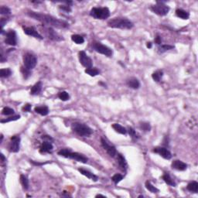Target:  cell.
<instances>
[{"label": "cell", "mask_w": 198, "mask_h": 198, "mask_svg": "<svg viewBox=\"0 0 198 198\" xmlns=\"http://www.w3.org/2000/svg\"><path fill=\"white\" fill-rule=\"evenodd\" d=\"M23 59L24 67L30 71L35 68V67L37 64V58L34 54L30 53V52L25 53Z\"/></svg>", "instance_id": "ba28073f"}, {"label": "cell", "mask_w": 198, "mask_h": 198, "mask_svg": "<svg viewBox=\"0 0 198 198\" xmlns=\"http://www.w3.org/2000/svg\"><path fill=\"white\" fill-rule=\"evenodd\" d=\"M14 112H15V111H14L13 109L11 108H9V107H5L4 108L2 109V114L4 115H13Z\"/></svg>", "instance_id": "f35d334b"}, {"label": "cell", "mask_w": 198, "mask_h": 198, "mask_svg": "<svg viewBox=\"0 0 198 198\" xmlns=\"http://www.w3.org/2000/svg\"><path fill=\"white\" fill-rule=\"evenodd\" d=\"M58 154L60 157H65V158H69L71 159L77 161V162H82V163H87L88 161V158L83 154L78 153H73L70 148H63L60 149L58 153Z\"/></svg>", "instance_id": "3957f363"}, {"label": "cell", "mask_w": 198, "mask_h": 198, "mask_svg": "<svg viewBox=\"0 0 198 198\" xmlns=\"http://www.w3.org/2000/svg\"><path fill=\"white\" fill-rule=\"evenodd\" d=\"M101 143L102 147L104 148V149L107 152V153L110 156V157H116V155H117L118 153L117 150H116V148H115V147L114 146H111V145L109 144L104 138H101Z\"/></svg>", "instance_id": "8fae6325"}, {"label": "cell", "mask_w": 198, "mask_h": 198, "mask_svg": "<svg viewBox=\"0 0 198 198\" xmlns=\"http://www.w3.org/2000/svg\"><path fill=\"white\" fill-rule=\"evenodd\" d=\"M153 151L155 153H157V154L159 155L160 157H162V158H164L165 159H170L172 158V154H171L170 151L167 149L166 147H155Z\"/></svg>", "instance_id": "7c38bea8"}, {"label": "cell", "mask_w": 198, "mask_h": 198, "mask_svg": "<svg viewBox=\"0 0 198 198\" xmlns=\"http://www.w3.org/2000/svg\"><path fill=\"white\" fill-rule=\"evenodd\" d=\"M154 41L157 45H161V44H162V38H161V36H159V35H157V36L155 37Z\"/></svg>", "instance_id": "ee69618b"}, {"label": "cell", "mask_w": 198, "mask_h": 198, "mask_svg": "<svg viewBox=\"0 0 198 198\" xmlns=\"http://www.w3.org/2000/svg\"><path fill=\"white\" fill-rule=\"evenodd\" d=\"M20 119V115H14V116H11L9 118H7L6 119H2L1 120V122L2 123H6V122H9L11 121H16V120H18V119Z\"/></svg>", "instance_id": "ab89813d"}, {"label": "cell", "mask_w": 198, "mask_h": 198, "mask_svg": "<svg viewBox=\"0 0 198 198\" xmlns=\"http://www.w3.org/2000/svg\"><path fill=\"white\" fill-rule=\"evenodd\" d=\"M2 140H3V135H1V141H0V143H2Z\"/></svg>", "instance_id": "816d5d0a"}, {"label": "cell", "mask_w": 198, "mask_h": 198, "mask_svg": "<svg viewBox=\"0 0 198 198\" xmlns=\"http://www.w3.org/2000/svg\"><path fill=\"white\" fill-rule=\"evenodd\" d=\"M116 157H117V162L118 165L119 166V167L121 168L122 170L123 171H126L127 168H128V165H127V162L125 160V157H123L121 153H117L116 155Z\"/></svg>", "instance_id": "d6986e66"}, {"label": "cell", "mask_w": 198, "mask_h": 198, "mask_svg": "<svg viewBox=\"0 0 198 198\" xmlns=\"http://www.w3.org/2000/svg\"><path fill=\"white\" fill-rule=\"evenodd\" d=\"M90 16L96 20H106L110 16V10L108 7H94L90 11Z\"/></svg>", "instance_id": "5b68a950"}, {"label": "cell", "mask_w": 198, "mask_h": 198, "mask_svg": "<svg viewBox=\"0 0 198 198\" xmlns=\"http://www.w3.org/2000/svg\"><path fill=\"white\" fill-rule=\"evenodd\" d=\"M176 15L177 17L182 19V20H188L190 17V13L182 9H177L176 10Z\"/></svg>", "instance_id": "603a6c76"}, {"label": "cell", "mask_w": 198, "mask_h": 198, "mask_svg": "<svg viewBox=\"0 0 198 198\" xmlns=\"http://www.w3.org/2000/svg\"><path fill=\"white\" fill-rule=\"evenodd\" d=\"M54 149V146L50 142L48 141H44L42 143L40 147V153H51Z\"/></svg>", "instance_id": "e0dca14e"}, {"label": "cell", "mask_w": 198, "mask_h": 198, "mask_svg": "<svg viewBox=\"0 0 198 198\" xmlns=\"http://www.w3.org/2000/svg\"><path fill=\"white\" fill-rule=\"evenodd\" d=\"M139 128L141 130H143V132H149L151 130V125L148 122H141L139 123Z\"/></svg>", "instance_id": "836d02e7"}, {"label": "cell", "mask_w": 198, "mask_h": 198, "mask_svg": "<svg viewBox=\"0 0 198 198\" xmlns=\"http://www.w3.org/2000/svg\"><path fill=\"white\" fill-rule=\"evenodd\" d=\"M98 84H100V85H102L104 87H106V84H104V83H102V82H99Z\"/></svg>", "instance_id": "f907efd6"}, {"label": "cell", "mask_w": 198, "mask_h": 198, "mask_svg": "<svg viewBox=\"0 0 198 198\" xmlns=\"http://www.w3.org/2000/svg\"><path fill=\"white\" fill-rule=\"evenodd\" d=\"M149 9L153 12L157 14L158 16H166L170 12V7L167 5H166L163 2H159L157 1L156 5L151 6Z\"/></svg>", "instance_id": "52a82bcc"}, {"label": "cell", "mask_w": 198, "mask_h": 198, "mask_svg": "<svg viewBox=\"0 0 198 198\" xmlns=\"http://www.w3.org/2000/svg\"><path fill=\"white\" fill-rule=\"evenodd\" d=\"M59 9L63 12H67V13H69V12H71V7L68 5H65V6H59Z\"/></svg>", "instance_id": "b9f144b4"}, {"label": "cell", "mask_w": 198, "mask_h": 198, "mask_svg": "<svg viewBox=\"0 0 198 198\" xmlns=\"http://www.w3.org/2000/svg\"><path fill=\"white\" fill-rule=\"evenodd\" d=\"M126 84L127 86L130 88H132V89H139L140 87V82L136 77H130L129 79H127L126 81Z\"/></svg>", "instance_id": "ac0fdd59"}, {"label": "cell", "mask_w": 198, "mask_h": 198, "mask_svg": "<svg viewBox=\"0 0 198 198\" xmlns=\"http://www.w3.org/2000/svg\"><path fill=\"white\" fill-rule=\"evenodd\" d=\"M171 167L174 170L179 171H184L187 169V164H186L185 162H183L181 160H178V159H176V160H173L171 164Z\"/></svg>", "instance_id": "2e32d148"}, {"label": "cell", "mask_w": 198, "mask_h": 198, "mask_svg": "<svg viewBox=\"0 0 198 198\" xmlns=\"http://www.w3.org/2000/svg\"><path fill=\"white\" fill-rule=\"evenodd\" d=\"M23 31L24 33L28 35V36H33V37L36 38V39H39V40H43V39H44V37L38 33L37 30H36L33 26H29V27L23 28Z\"/></svg>", "instance_id": "9a60e30c"}, {"label": "cell", "mask_w": 198, "mask_h": 198, "mask_svg": "<svg viewBox=\"0 0 198 198\" xmlns=\"http://www.w3.org/2000/svg\"><path fill=\"white\" fill-rule=\"evenodd\" d=\"M186 189L191 193L197 194L198 192V183L197 181H192L186 186Z\"/></svg>", "instance_id": "484cf974"}, {"label": "cell", "mask_w": 198, "mask_h": 198, "mask_svg": "<svg viewBox=\"0 0 198 198\" xmlns=\"http://www.w3.org/2000/svg\"><path fill=\"white\" fill-rule=\"evenodd\" d=\"M95 197H105V195H101V194H97V195L95 196Z\"/></svg>", "instance_id": "681fc988"}, {"label": "cell", "mask_w": 198, "mask_h": 198, "mask_svg": "<svg viewBox=\"0 0 198 198\" xmlns=\"http://www.w3.org/2000/svg\"><path fill=\"white\" fill-rule=\"evenodd\" d=\"M26 14L31 18L38 20L44 24L48 25V26L58 28V29H67L69 27V23L68 22H66L64 20H59V19L50 16V15H48V14L40 13V12H33V11H30V10H28Z\"/></svg>", "instance_id": "6da1fadb"}, {"label": "cell", "mask_w": 198, "mask_h": 198, "mask_svg": "<svg viewBox=\"0 0 198 198\" xmlns=\"http://www.w3.org/2000/svg\"><path fill=\"white\" fill-rule=\"evenodd\" d=\"M91 47L92 49L96 51L98 54H103V55L106 56L108 58H111L113 55V51L111 48H109L107 46L104 45L100 42H93L91 44Z\"/></svg>", "instance_id": "8992f818"}, {"label": "cell", "mask_w": 198, "mask_h": 198, "mask_svg": "<svg viewBox=\"0 0 198 198\" xmlns=\"http://www.w3.org/2000/svg\"><path fill=\"white\" fill-rule=\"evenodd\" d=\"M20 183L22 184L24 190H27L29 189V180H28L27 176L23 174L20 175Z\"/></svg>", "instance_id": "4dcf8cb0"}, {"label": "cell", "mask_w": 198, "mask_h": 198, "mask_svg": "<svg viewBox=\"0 0 198 198\" xmlns=\"http://www.w3.org/2000/svg\"><path fill=\"white\" fill-rule=\"evenodd\" d=\"M42 91V82L39 81L36 83L30 90V95H37L41 92Z\"/></svg>", "instance_id": "44dd1931"}, {"label": "cell", "mask_w": 198, "mask_h": 198, "mask_svg": "<svg viewBox=\"0 0 198 198\" xmlns=\"http://www.w3.org/2000/svg\"><path fill=\"white\" fill-rule=\"evenodd\" d=\"M162 77H163V71L162 70H158L157 71L153 72L152 74V77L156 82H159Z\"/></svg>", "instance_id": "83f0119b"}, {"label": "cell", "mask_w": 198, "mask_h": 198, "mask_svg": "<svg viewBox=\"0 0 198 198\" xmlns=\"http://www.w3.org/2000/svg\"><path fill=\"white\" fill-rule=\"evenodd\" d=\"M21 72L23 74V76L24 79H27L28 77L31 75V71L27 68H26L25 67H21V69H20Z\"/></svg>", "instance_id": "74e56055"}, {"label": "cell", "mask_w": 198, "mask_h": 198, "mask_svg": "<svg viewBox=\"0 0 198 198\" xmlns=\"http://www.w3.org/2000/svg\"><path fill=\"white\" fill-rule=\"evenodd\" d=\"M162 180H164V182L166 183L167 184H168L169 186H176V183H175L174 181H173V180L171 178L170 175L169 174V173H165L164 174L162 175Z\"/></svg>", "instance_id": "d4e9b609"}, {"label": "cell", "mask_w": 198, "mask_h": 198, "mask_svg": "<svg viewBox=\"0 0 198 198\" xmlns=\"http://www.w3.org/2000/svg\"><path fill=\"white\" fill-rule=\"evenodd\" d=\"M5 43L10 46H16L17 44V36L15 30H11L6 34Z\"/></svg>", "instance_id": "4fadbf2b"}, {"label": "cell", "mask_w": 198, "mask_h": 198, "mask_svg": "<svg viewBox=\"0 0 198 198\" xmlns=\"http://www.w3.org/2000/svg\"><path fill=\"white\" fill-rule=\"evenodd\" d=\"M139 197H143V195H139Z\"/></svg>", "instance_id": "f5cc1de1"}, {"label": "cell", "mask_w": 198, "mask_h": 198, "mask_svg": "<svg viewBox=\"0 0 198 198\" xmlns=\"http://www.w3.org/2000/svg\"><path fill=\"white\" fill-rule=\"evenodd\" d=\"M46 30H47V35L48 38L50 39V40H54V41H61V40H63V36H60L57 32L54 31L53 28L48 27L47 28Z\"/></svg>", "instance_id": "5bb4252c"}, {"label": "cell", "mask_w": 198, "mask_h": 198, "mask_svg": "<svg viewBox=\"0 0 198 198\" xmlns=\"http://www.w3.org/2000/svg\"><path fill=\"white\" fill-rule=\"evenodd\" d=\"M127 132H129V135H130V136L132 137L133 139H138L139 138V135H138V134L136 133V132H135V129H133V128H132V127H129Z\"/></svg>", "instance_id": "8d00e7d4"}, {"label": "cell", "mask_w": 198, "mask_h": 198, "mask_svg": "<svg viewBox=\"0 0 198 198\" xmlns=\"http://www.w3.org/2000/svg\"><path fill=\"white\" fill-rule=\"evenodd\" d=\"M87 74L90 75L91 77H95V76L98 75L100 74V71H99L98 68H86V70L84 71Z\"/></svg>", "instance_id": "f546056e"}, {"label": "cell", "mask_w": 198, "mask_h": 198, "mask_svg": "<svg viewBox=\"0 0 198 198\" xmlns=\"http://www.w3.org/2000/svg\"><path fill=\"white\" fill-rule=\"evenodd\" d=\"M42 139H44L45 141H48V142H53L54 141V139L52 138V137H50V135H43L42 136Z\"/></svg>", "instance_id": "f6af8a7d"}, {"label": "cell", "mask_w": 198, "mask_h": 198, "mask_svg": "<svg viewBox=\"0 0 198 198\" xmlns=\"http://www.w3.org/2000/svg\"><path fill=\"white\" fill-rule=\"evenodd\" d=\"M174 49V46L169 45V44H161L159 46L158 53L159 54H163L165 52Z\"/></svg>", "instance_id": "4316f807"}, {"label": "cell", "mask_w": 198, "mask_h": 198, "mask_svg": "<svg viewBox=\"0 0 198 198\" xmlns=\"http://www.w3.org/2000/svg\"><path fill=\"white\" fill-rule=\"evenodd\" d=\"M146 47H147V48L150 49V48H152V47H153V44H152L151 42H148V43L146 44Z\"/></svg>", "instance_id": "7dc6e473"}, {"label": "cell", "mask_w": 198, "mask_h": 198, "mask_svg": "<svg viewBox=\"0 0 198 198\" xmlns=\"http://www.w3.org/2000/svg\"><path fill=\"white\" fill-rule=\"evenodd\" d=\"M124 178V176H122V174H119V173H116L114 176L111 177V180L113 182L115 183V184H118L119 182H121L122 180Z\"/></svg>", "instance_id": "d590c367"}, {"label": "cell", "mask_w": 198, "mask_h": 198, "mask_svg": "<svg viewBox=\"0 0 198 198\" xmlns=\"http://www.w3.org/2000/svg\"><path fill=\"white\" fill-rule=\"evenodd\" d=\"M31 107L32 105L30 104H26L22 108V110L23 111H26V112H30L31 111Z\"/></svg>", "instance_id": "7bdbcfd3"}, {"label": "cell", "mask_w": 198, "mask_h": 198, "mask_svg": "<svg viewBox=\"0 0 198 198\" xmlns=\"http://www.w3.org/2000/svg\"><path fill=\"white\" fill-rule=\"evenodd\" d=\"M107 24L109 27L121 30H131L134 26L133 23L125 17H115L109 20Z\"/></svg>", "instance_id": "7a4b0ae2"}, {"label": "cell", "mask_w": 198, "mask_h": 198, "mask_svg": "<svg viewBox=\"0 0 198 198\" xmlns=\"http://www.w3.org/2000/svg\"><path fill=\"white\" fill-rule=\"evenodd\" d=\"M34 111L35 112L40 114L42 116H46L49 114V108H48L47 106H38L34 108Z\"/></svg>", "instance_id": "cb8c5ba5"}, {"label": "cell", "mask_w": 198, "mask_h": 198, "mask_svg": "<svg viewBox=\"0 0 198 198\" xmlns=\"http://www.w3.org/2000/svg\"><path fill=\"white\" fill-rule=\"evenodd\" d=\"M58 98H59L61 101H68L70 99V95L67 91H60L58 93Z\"/></svg>", "instance_id": "e575fe53"}, {"label": "cell", "mask_w": 198, "mask_h": 198, "mask_svg": "<svg viewBox=\"0 0 198 198\" xmlns=\"http://www.w3.org/2000/svg\"><path fill=\"white\" fill-rule=\"evenodd\" d=\"M0 157H1V161H2V162H4V161L6 160V158H5L4 155L2 154V153L0 154Z\"/></svg>", "instance_id": "c3c4849f"}, {"label": "cell", "mask_w": 198, "mask_h": 198, "mask_svg": "<svg viewBox=\"0 0 198 198\" xmlns=\"http://www.w3.org/2000/svg\"><path fill=\"white\" fill-rule=\"evenodd\" d=\"M7 22H8V20H6L5 18L1 19V21H0V25H1V29H2V28H3V26H4L5 24H6Z\"/></svg>", "instance_id": "bcb514c9"}, {"label": "cell", "mask_w": 198, "mask_h": 198, "mask_svg": "<svg viewBox=\"0 0 198 198\" xmlns=\"http://www.w3.org/2000/svg\"><path fill=\"white\" fill-rule=\"evenodd\" d=\"M145 186H146V188L149 192L153 193V194H157V193L159 192V190L157 189L156 186H153L149 181H148V180H147L146 182V183H145Z\"/></svg>", "instance_id": "1f68e13d"}, {"label": "cell", "mask_w": 198, "mask_h": 198, "mask_svg": "<svg viewBox=\"0 0 198 198\" xmlns=\"http://www.w3.org/2000/svg\"><path fill=\"white\" fill-rule=\"evenodd\" d=\"M20 148V135H13L11 137L9 143V151L11 153H18Z\"/></svg>", "instance_id": "30bf717a"}, {"label": "cell", "mask_w": 198, "mask_h": 198, "mask_svg": "<svg viewBox=\"0 0 198 198\" xmlns=\"http://www.w3.org/2000/svg\"><path fill=\"white\" fill-rule=\"evenodd\" d=\"M112 129L116 132L119 133V134H122V135H126L127 134V129H125V127H123L122 125H121L120 124H118V123H115L111 125Z\"/></svg>", "instance_id": "7402d4cb"}, {"label": "cell", "mask_w": 198, "mask_h": 198, "mask_svg": "<svg viewBox=\"0 0 198 198\" xmlns=\"http://www.w3.org/2000/svg\"><path fill=\"white\" fill-rule=\"evenodd\" d=\"M71 129L74 132H75L81 137H89L93 134V129L84 123H73L71 125Z\"/></svg>", "instance_id": "277c9868"}, {"label": "cell", "mask_w": 198, "mask_h": 198, "mask_svg": "<svg viewBox=\"0 0 198 198\" xmlns=\"http://www.w3.org/2000/svg\"><path fill=\"white\" fill-rule=\"evenodd\" d=\"M78 58H79L80 63L83 67L86 68H92L93 61H92L91 58L87 56L85 51H80L78 53Z\"/></svg>", "instance_id": "9c48e42d"}, {"label": "cell", "mask_w": 198, "mask_h": 198, "mask_svg": "<svg viewBox=\"0 0 198 198\" xmlns=\"http://www.w3.org/2000/svg\"><path fill=\"white\" fill-rule=\"evenodd\" d=\"M72 41L74 42L76 44H83L84 43V39L82 36L78 34H74L71 36Z\"/></svg>", "instance_id": "d6a6232c"}, {"label": "cell", "mask_w": 198, "mask_h": 198, "mask_svg": "<svg viewBox=\"0 0 198 198\" xmlns=\"http://www.w3.org/2000/svg\"><path fill=\"white\" fill-rule=\"evenodd\" d=\"M78 171L81 173V174L84 175V176H85L86 177H87L88 179H91V180H93L94 182H97L98 180V176L95 175L93 173L90 172V171L87 170H84V169L82 168H79L78 169Z\"/></svg>", "instance_id": "ffe728a7"}, {"label": "cell", "mask_w": 198, "mask_h": 198, "mask_svg": "<svg viewBox=\"0 0 198 198\" xmlns=\"http://www.w3.org/2000/svg\"><path fill=\"white\" fill-rule=\"evenodd\" d=\"M11 13V9L7 6H1L0 8V14L2 15H9Z\"/></svg>", "instance_id": "60d3db41"}, {"label": "cell", "mask_w": 198, "mask_h": 198, "mask_svg": "<svg viewBox=\"0 0 198 198\" xmlns=\"http://www.w3.org/2000/svg\"><path fill=\"white\" fill-rule=\"evenodd\" d=\"M12 71L10 68H2L0 70V77L1 78H7L12 75Z\"/></svg>", "instance_id": "f1b7e54d"}]
</instances>
